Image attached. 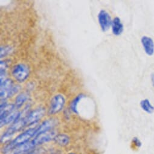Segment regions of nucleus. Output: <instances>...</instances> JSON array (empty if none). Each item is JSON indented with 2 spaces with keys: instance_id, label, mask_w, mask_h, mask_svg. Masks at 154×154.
Instances as JSON below:
<instances>
[{
  "instance_id": "nucleus-17",
  "label": "nucleus",
  "mask_w": 154,
  "mask_h": 154,
  "mask_svg": "<svg viewBox=\"0 0 154 154\" xmlns=\"http://www.w3.org/2000/svg\"><path fill=\"white\" fill-rule=\"evenodd\" d=\"M13 47L10 45H4L0 48V57L3 58L10 54L13 51Z\"/></svg>"
},
{
  "instance_id": "nucleus-6",
  "label": "nucleus",
  "mask_w": 154,
  "mask_h": 154,
  "mask_svg": "<svg viewBox=\"0 0 154 154\" xmlns=\"http://www.w3.org/2000/svg\"><path fill=\"white\" fill-rule=\"evenodd\" d=\"M57 135V132L54 129H52L51 131L43 132L36 135L33 139H32V142L33 146L35 147H36L44 143L50 142L52 140H54V138Z\"/></svg>"
},
{
  "instance_id": "nucleus-21",
  "label": "nucleus",
  "mask_w": 154,
  "mask_h": 154,
  "mask_svg": "<svg viewBox=\"0 0 154 154\" xmlns=\"http://www.w3.org/2000/svg\"><path fill=\"white\" fill-rule=\"evenodd\" d=\"M67 154H76L75 153H74V152H70V153H68Z\"/></svg>"
},
{
  "instance_id": "nucleus-11",
  "label": "nucleus",
  "mask_w": 154,
  "mask_h": 154,
  "mask_svg": "<svg viewBox=\"0 0 154 154\" xmlns=\"http://www.w3.org/2000/svg\"><path fill=\"white\" fill-rule=\"evenodd\" d=\"M111 30L112 34L116 36H119L123 33L124 31V25L119 17H116L112 20Z\"/></svg>"
},
{
  "instance_id": "nucleus-14",
  "label": "nucleus",
  "mask_w": 154,
  "mask_h": 154,
  "mask_svg": "<svg viewBox=\"0 0 154 154\" xmlns=\"http://www.w3.org/2000/svg\"><path fill=\"white\" fill-rule=\"evenodd\" d=\"M53 141L60 146H66L69 143L70 138L67 134H57Z\"/></svg>"
},
{
  "instance_id": "nucleus-10",
  "label": "nucleus",
  "mask_w": 154,
  "mask_h": 154,
  "mask_svg": "<svg viewBox=\"0 0 154 154\" xmlns=\"http://www.w3.org/2000/svg\"><path fill=\"white\" fill-rule=\"evenodd\" d=\"M14 85L15 84L14 82L9 78H7L3 81L0 82V85H1L0 86V88H1V91H0L1 102L6 101V99H8V94Z\"/></svg>"
},
{
  "instance_id": "nucleus-9",
  "label": "nucleus",
  "mask_w": 154,
  "mask_h": 154,
  "mask_svg": "<svg viewBox=\"0 0 154 154\" xmlns=\"http://www.w3.org/2000/svg\"><path fill=\"white\" fill-rule=\"evenodd\" d=\"M140 42L143 50L146 55L152 56L154 54V41L147 35H144L141 38Z\"/></svg>"
},
{
  "instance_id": "nucleus-15",
  "label": "nucleus",
  "mask_w": 154,
  "mask_h": 154,
  "mask_svg": "<svg viewBox=\"0 0 154 154\" xmlns=\"http://www.w3.org/2000/svg\"><path fill=\"white\" fill-rule=\"evenodd\" d=\"M29 95L26 93H22L20 94L15 99L14 105L17 109L21 108L23 105L29 100Z\"/></svg>"
},
{
  "instance_id": "nucleus-4",
  "label": "nucleus",
  "mask_w": 154,
  "mask_h": 154,
  "mask_svg": "<svg viewBox=\"0 0 154 154\" xmlns=\"http://www.w3.org/2000/svg\"><path fill=\"white\" fill-rule=\"evenodd\" d=\"M65 98L62 94H57L54 96L50 101L48 114L52 116L60 112L65 106Z\"/></svg>"
},
{
  "instance_id": "nucleus-18",
  "label": "nucleus",
  "mask_w": 154,
  "mask_h": 154,
  "mask_svg": "<svg viewBox=\"0 0 154 154\" xmlns=\"http://www.w3.org/2000/svg\"><path fill=\"white\" fill-rule=\"evenodd\" d=\"M131 143H132V145L134 146V148H135V149H139L142 146L141 141L137 137H135L132 138Z\"/></svg>"
},
{
  "instance_id": "nucleus-8",
  "label": "nucleus",
  "mask_w": 154,
  "mask_h": 154,
  "mask_svg": "<svg viewBox=\"0 0 154 154\" xmlns=\"http://www.w3.org/2000/svg\"><path fill=\"white\" fill-rule=\"evenodd\" d=\"M58 123V120L56 118H50L45 120L40 125L38 126L35 132V137L39 134L54 129V127L56 126Z\"/></svg>"
},
{
  "instance_id": "nucleus-20",
  "label": "nucleus",
  "mask_w": 154,
  "mask_h": 154,
  "mask_svg": "<svg viewBox=\"0 0 154 154\" xmlns=\"http://www.w3.org/2000/svg\"><path fill=\"white\" fill-rule=\"evenodd\" d=\"M24 154H39V153L36 149H33V150H31V151H30V152H29L26 153H24Z\"/></svg>"
},
{
  "instance_id": "nucleus-1",
  "label": "nucleus",
  "mask_w": 154,
  "mask_h": 154,
  "mask_svg": "<svg viewBox=\"0 0 154 154\" xmlns=\"http://www.w3.org/2000/svg\"><path fill=\"white\" fill-rule=\"evenodd\" d=\"M38 126L30 128L24 131L21 134L18 135L14 140L7 143L3 149H2V154H8L12 152L15 148L21 145H23L33 138L35 135V132Z\"/></svg>"
},
{
  "instance_id": "nucleus-16",
  "label": "nucleus",
  "mask_w": 154,
  "mask_h": 154,
  "mask_svg": "<svg viewBox=\"0 0 154 154\" xmlns=\"http://www.w3.org/2000/svg\"><path fill=\"white\" fill-rule=\"evenodd\" d=\"M0 81L1 82L5 80L6 78V75L8 73V63L6 60H1L0 62Z\"/></svg>"
},
{
  "instance_id": "nucleus-3",
  "label": "nucleus",
  "mask_w": 154,
  "mask_h": 154,
  "mask_svg": "<svg viewBox=\"0 0 154 154\" xmlns=\"http://www.w3.org/2000/svg\"><path fill=\"white\" fill-rule=\"evenodd\" d=\"M12 74L16 81L18 82L23 83L28 79L30 74V69L27 65L18 63L13 68Z\"/></svg>"
},
{
  "instance_id": "nucleus-2",
  "label": "nucleus",
  "mask_w": 154,
  "mask_h": 154,
  "mask_svg": "<svg viewBox=\"0 0 154 154\" xmlns=\"http://www.w3.org/2000/svg\"><path fill=\"white\" fill-rule=\"evenodd\" d=\"M26 128L24 117H21V116L19 117L3 134L1 137V143L2 144H7L10 142L11 139L12 138L14 135L23 129Z\"/></svg>"
},
{
  "instance_id": "nucleus-12",
  "label": "nucleus",
  "mask_w": 154,
  "mask_h": 154,
  "mask_svg": "<svg viewBox=\"0 0 154 154\" xmlns=\"http://www.w3.org/2000/svg\"><path fill=\"white\" fill-rule=\"evenodd\" d=\"M86 97V96L84 94H79L76 97H74V99L71 102L70 105H69V108L71 109V111L74 113L75 114L78 115L79 114V112H78V105L79 104V103L81 102V101L84 99Z\"/></svg>"
},
{
  "instance_id": "nucleus-19",
  "label": "nucleus",
  "mask_w": 154,
  "mask_h": 154,
  "mask_svg": "<svg viewBox=\"0 0 154 154\" xmlns=\"http://www.w3.org/2000/svg\"><path fill=\"white\" fill-rule=\"evenodd\" d=\"M150 79L152 87L154 88V72H152L150 75Z\"/></svg>"
},
{
  "instance_id": "nucleus-13",
  "label": "nucleus",
  "mask_w": 154,
  "mask_h": 154,
  "mask_svg": "<svg viewBox=\"0 0 154 154\" xmlns=\"http://www.w3.org/2000/svg\"><path fill=\"white\" fill-rule=\"evenodd\" d=\"M140 106L141 109L147 114H152L154 112V106L148 99H142L140 102Z\"/></svg>"
},
{
  "instance_id": "nucleus-5",
  "label": "nucleus",
  "mask_w": 154,
  "mask_h": 154,
  "mask_svg": "<svg viewBox=\"0 0 154 154\" xmlns=\"http://www.w3.org/2000/svg\"><path fill=\"white\" fill-rule=\"evenodd\" d=\"M45 114V109L43 107H39L30 111L24 117L26 127L37 123L44 116Z\"/></svg>"
},
{
  "instance_id": "nucleus-7",
  "label": "nucleus",
  "mask_w": 154,
  "mask_h": 154,
  "mask_svg": "<svg viewBox=\"0 0 154 154\" xmlns=\"http://www.w3.org/2000/svg\"><path fill=\"white\" fill-rule=\"evenodd\" d=\"M97 18L100 29L103 32H107L111 27L112 20L106 11L103 9L100 10L98 14Z\"/></svg>"
}]
</instances>
